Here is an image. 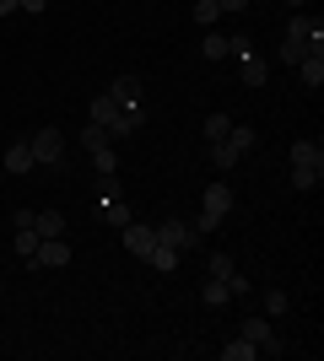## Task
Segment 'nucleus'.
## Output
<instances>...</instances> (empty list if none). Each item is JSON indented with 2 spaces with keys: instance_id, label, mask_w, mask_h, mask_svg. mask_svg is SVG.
<instances>
[{
  "instance_id": "32",
  "label": "nucleus",
  "mask_w": 324,
  "mask_h": 361,
  "mask_svg": "<svg viewBox=\"0 0 324 361\" xmlns=\"http://www.w3.org/2000/svg\"><path fill=\"white\" fill-rule=\"evenodd\" d=\"M254 0H216V11H227V16H238V11H248Z\"/></svg>"
},
{
  "instance_id": "23",
  "label": "nucleus",
  "mask_w": 324,
  "mask_h": 361,
  "mask_svg": "<svg viewBox=\"0 0 324 361\" xmlns=\"http://www.w3.org/2000/svg\"><path fill=\"white\" fill-rule=\"evenodd\" d=\"M97 221H108V226H124V221H130V211H124L119 200H103V205H97Z\"/></svg>"
},
{
  "instance_id": "6",
  "label": "nucleus",
  "mask_w": 324,
  "mask_h": 361,
  "mask_svg": "<svg viewBox=\"0 0 324 361\" xmlns=\"http://www.w3.org/2000/svg\"><path fill=\"white\" fill-rule=\"evenodd\" d=\"M200 211H205V216H216V221H227V211H232V189H227V178L205 183V195H200Z\"/></svg>"
},
{
  "instance_id": "12",
  "label": "nucleus",
  "mask_w": 324,
  "mask_h": 361,
  "mask_svg": "<svg viewBox=\"0 0 324 361\" xmlns=\"http://www.w3.org/2000/svg\"><path fill=\"white\" fill-rule=\"evenodd\" d=\"M297 75H303V87H324V54L308 49L303 60H297Z\"/></svg>"
},
{
  "instance_id": "10",
  "label": "nucleus",
  "mask_w": 324,
  "mask_h": 361,
  "mask_svg": "<svg viewBox=\"0 0 324 361\" xmlns=\"http://www.w3.org/2000/svg\"><path fill=\"white\" fill-rule=\"evenodd\" d=\"M292 167H313V173H324V146H319V140H292Z\"/></svg>"
},
{
  "instance_id": "11",
  "label": "nucleus",
  "mask_w": 324,
  "mask_h": 361,
  "mask_svg": "<svg viewBox=\"0 0 324 361\" xmlns=\"http://www.w3.org/2000/svg\"><path fill=\"white\" fill-rule=\"evenodd\" d=\"M32 146L28 140H11V146H6V173H32Z\"/></svg>"
},
{
  "instance_id": "7",
  "label": "nucleus",
  "mask_w": 324,
  "mask_h": 361,
  "mask_svg": "<svg viewBox=\"0 0 324 361\" xmlns=\"http://www.w3.org/2000/svg\"><path fill=\"white\" fill-rule=\"evenodd\" d=\"M108 97L119 108H146V97H140V75H114L108 81Z\"/></svg>"
},
{
  "instance_id": "36",
  "label": "nucleus",
  "mask_w": 324,
  "mask_h": 361,
  "mask_svg": "<svg viewBox=\"0 0 324 361\" xmlns=\"http://www.w3.org/2000/svg\"><path fill=\"white\" fill-rule=\"evenodd\" d=\"M287 6H292V11H303V0H287Z\"/></svg>"
},
{
  "instance_id": "34",
  "label": "nucleus",
  "mask_w": 324,
  "mask_h": 361,
  "mask_svg": "<svg viewBox=\"0 0 324 361\" xmlns=\"http://www.w3.org/2000/svg\"><path fill=\"white\" fill-rule=\"evenodd\" d=\"M44 6H49V0H16V11H28V16H38Z\"/></svg>"
},
{
  "instance_id": "24",
  "label": "nucleus",
  "mask_w": 324,
  "mask_h": 361,
  "mask_svg": "<svg viewBox=\"0 0 324 361\" xmlns=\"http://www.w3.org/2000/svg\"><path fill=\"white\" fill-rule=\"evenodd\" d=\"M81 146H87V151H103V146H114V140H108L103 124H87V130H81Z\"/></svg>"
},
{
  "instance_id": "27",
  "label": "nucleus",
  "mask_w": 324,
  "mask_h": 361,
  "mask_svg": "<svg viewBox=\"0 0 324 361\" xmlns=\"http://www.w3.org/2000/svg\"><path fill=\"white\" fill-rule=\"evenodd\" d=\"M92 167H97V173H103V178H108V173H119V157H114V146L92 151Z\"/></svg>"
},
{
  "instance_id": "20",
  "label": "nucleus",
  "mask_w": 324,
  "mask_h": 361,
  "mask_svg": "<svg viewBox=\"0 0 324 361\" xmlns=\"http://www.w3.org/2000/svg\"><path fill=\"white\" fill-rule=\"evenodd\" d=\"M227 130H232V119H227V114H205V124H200L205 146H211V140H227Z\"/></svg>"
},
{
  "instance_id": "13",
  "label": "nucleus",
  "mask_w": 324,
  "mask_h": 361,
  "mask_svg": "<svg viewBox=\"0 0 324 361\" xmlns=\"http://www.w3.org/2000/svg\"><path fill=\"white\" fill-rule=\"evenodd\" d=\"M227 146L238 151V157H248V151L260 146V130H248V124H232V130H227Z\"/></svg>"
},
{
  "instance_id": "14",
  "label": "nucleus",
  "mask_w": 324,
  "mask_h": 361,
  "mask_svg": "<svg viewBox=\"0 0 324 361\" xmlns=\"http://www.w3.org/2000/svg\"><path fill=\"white\" fill-rule=\"evenodd\" d=\"M32 232H38V238H65V216L60 211H38L32 216Z\"/></svg>"
},
{
  "instance_id": "4",
  "label": "nucleus",
  "mask_w": 324,
  "mask_h": 361,
  "mask_svg": "<svg viewBox=\"0 0 324 361\" xmlns=\"http://www.w3.org/2000/svg\"><path fill=\"white\" fill-rule=\"evenodd\" d=\"M65 264H71V243H65V238H44V243H38L32 270H65Z\"/></svg>"
},
{
  "instance_id": "17",
  "label": "nucleus",
  "mask_w": 324,
  "mask_h": 361,
  "mask_svg": "<svg viewBox=\"0 0 324 361\" xmlns=\"http://www.w3.org/2000/svg\"><path fill=\"white\" fill-rule=\"evenodd\" d=\"M238 75H244V87H260L265 75H270V65H265L260 54H248V60H238Z\"/></svg>"
},
{
  "instance_id": "29",
  "label": "nucleus",
  "mask_w": 324,
  "mask_h": 361,
  "mask_svg": "<svg viewBox=\"0 0 324 361\" xmlns=\"http://www.w3.org/2000/svg\"><path fill=\"white\" fill-rule=\"evenodd\" d=\"M287 307H292V297H287V291H270V297H265V318H281Z\"/></svg>"
},
{
  "instance_id": "25",
  "label": "nucleus",
  "mask_w": 324,
  "mask_h": 361,
  "mask_svg": "<svg viewBox=\"0 0 324 361\" xmlns=\"http://www.w3.org/2000/svg\"><path fill=\"white\" fill-rule=\"evenodd\" d=\"M319 183H324V173H313V167H292V189L308 195V189H319Z\"/></svg>"
},
{
  "instance_id": "19",
  "label": "nucleus",
  "mask_w": 324,
  "mask_h": 361,
  "mask_svg": "<svg viewBox=\"0 0 324 361\" xmlns=\"http://www.w3.org/2000/svg\"><path fill=\"white\" fill-rule=\"evenodd\" d=\"M38 232H32V226H16V259H22V264H32V254H38Z\"/></svg>"
},
{
  "instance_id": "21",
  "label": "nucleus",
  "mask_w": 324,
  "mask_h": 361,
  "mask_svg": "<svg viewBox=\"0 0 324 361\" xmlns=\"http://www.w3.org/2000/svg\"><path fill=\"white\" fill-rule=\"evenodd\" d=\"M254 356H260V350H254V345H248V340H244V334H232V340H227V345H222V361H254Z\"/></svg>"
},
{
  "instance_id": "30",
  "label": "nucleus",
  "mask_w": 324,
  "mask_h": 361,
  "mask_svg": "<svg viewBox=\"0 0 324 361\" xmlns=\"http://www.w3.org/2000/svg\"><path fill=\"white\" fill-rule=\"evenodd\" d=\"M216 16H222V11H216V0H195V22H200V27H211Z\"/></svg>"
},
{
  "instance_id": "28",
  "label": "nucleus",
  "mask_w": 324,
  "mask_h": 361,
  "mask_svg": "<svg viewBox=\"0 0 324 361\" xmlns=\"http://www.w3.org/2000/svg\"><path fill=\"white\" fill-rule=\"evenodd\" d=\"M303 54H308V49H303V44H292V38H281V49H276V60H281V65H297Z\"/></svg>"
},
{
  "instance_id": "16",
  "label": "nucleus",
  "mask_w": 324,
  "mask_h": 361,
  "mask_svg": "<svg viewBox=\"0 0 324 361\" xmlns=\"http://www.w3.org/2000/svg\"><path fill=\"white\" fill-rule=\"evenodd\" d=\"M238 162H244V157H238L227 140H211V167H216V173H232Z\"/></svg>"
},
{
  "instance_id": "5",
  "label": "nucleus",
  "mask_w": 324,
  "mask_h": 361,
  "mask_svg": "<svg viewBox=\"0 0 324 361\" xmlns=\"http://www.w3.org/2000/svg\"><path fill=\"white\" fill-rule=\"evenodd\" d=\"M287 38H292V44H324V22L319 16H308V11H292V22H287Z\"/></svg>"
},
{
  "instance_id": "1",
  "label": "nucleus",
  "mask_w": 324,
  "mask_h": 361,
  "mask_svg": "<svg viewBox=\"0 0 324 361\" xmlns=\"http://www.w3.org/2000/svg\"><path fill=\"white\" fill-rule=\"evenodd\" d=\"M238 334H244V340L260 350V356H281V350H287V345L276 340V329H270V318H265V313H248L244 324H238Z\"/></svg>"
},
{
  "instance_id": "15",
  "label": "nucleus",
  "mask_w": 324,
  "mask_h": 361,
  "mask_svg": "<svg viewBox=\"0 0 324 361\" xmlns=\"http://www.w3.org/2000/svg\"><path fill=\"white\" fill-rule=\"evenodd\" d=\"M200 302H205V307H227V302H232L227 281H216V275H205V286H200Z\"/></svg>"
},
{
  "instance_id": "26",
  "label": "nucleus",
  "mask_w": 324,
  "mask_h": 361,
  "mask_svg": "<svg viewBox=\"0 0 324 361\" xmlns=\"http://www.w3.org/2000/svg\"><path fill=\"white\" fill-rule=\"evenodd\" d=\"M232 270H238V264H232L227 254H211V259H205V275H216V281H227Z\"/></svg>"
},
{
  "instance_id": "33",
  "label": "nucleus",
  "mask_w": 324,
  "mask_h": 361,
  "mask_svg": "<svg viewBox=\"0 0 324 361\" xmlns=\"http://www.w3.org/2000/svg\"><path fill=\"white\" fill-rule=\"evenodd\" d=\"M216 226H222V221H216V216H205V211L195 216V232H200V238H205V232H216Z\"/></svg>"
},
{
  "instance_id": "22",
  "label": "nucleus",
  "mask_w": 324,
  "mask_h": 361,
  "mask_svg": "<svg viewBox=\"0 0 324 361\" xmlns=\"http://www.w3.org/2000/svg\"><path fill=\"white\" fill-rule=\"evenodd\" d=\"M200 54H205V60H227V32H205Z\"/></svg>"
},
{
  "instance_id": "2",
  "label": "nucleus",
  "mask_w": 324,
  "mask_h": 361,
  "mask_svg": "<svg viewBox=\"0 0 324 361\" xmlns=\"http://www.w3.org/2000/svg\"><path fill=\"white\" fill-rule=\"evenodd\" d=\"M28 146H32V162L38 167H60L65 162V135L60 130H32Z\"/></svg>"
},
{
  "instance_id": "18",
  "label": "nucleus",
  "mask_w": 324,
  "mask_h": 361,
  "mask_svg": "<svg viewBox=\"0 0 324 361\" xmlns=\"http://www.w3.org/2000/svg\"><path fill=\"white\" fill-rule=\"evenodd\" d=\"M114 114H119V103H114L108 92H97L92 103H87V119H92V124H108V119H114Z\"/></svg>"
},
{
  "instance_id": "31",
  "label": "nucleus",
  "mask_w": 324,
  "mask_h": 361,
  "mask_svg": "<svg viewBox=\"0 0 324 361\" xmlns=\"http://www.w3.org/2000/svg\"><path fill=\"white\" fill-rule=\"evenodd\" d=\"M227 54H232V60H248L254 49H248V38H227Z\"/></svg>"
},
{
  "instance_id": "35",
  "label": "nucleus",
  "mask_w": 324,
  "mask_h": 361,
  "mask_svg": "<svg viewBox=\"0 0 324 361\" xmlns=\"http://www.w3.org/2000/svg\"><path fill=\"white\" fill-rule=\"evenodd\" d=\"M16 11V0H0V16H11Z\"/></svg>"
},
{
  "instance_id": "3",
  "label": "nucleus",
  "mask_w": 324,
  "mask_h": 361,
  "mask_svg": "<svg viewBox=\"0 0 324 361\" xmlns=\"http://www.w3.org/2000/svg\"><path fill=\"white\" fill-rule=\"evenodd\" d=\"M157 243H173L179 254H189V248L200 243V232H195V221H184V216H162V221H157Z\"/></svg>"
},
{
  "instance_id": "9",
  "label": "nucleus",
  "mask_w": 324,
  "mask_h": 361,
  "mask_svg": "<svg viewBox=\"0 0 324 361\" xmlns=\"http://www.w3.org/2000/svg\"><path fill=\"white\" fill-rule=\"evenodd\" d=\"M146 264H152L157 275H173L179 264H184V254H179L173 243H152V248H146Z\"/></svg>"
},
{
  "instance_id": "8",
  "label": "nucleus",
  "mask_w": 324,
  "mask_h": 361,
  "mask_svg": "<svg viewBox=\"0 0 324 361\" xmlns=\"http://www.w3.org/2000/svg\"><path fill=\"white\" fill-rule=\"evenodd\" d=\"M119 232H124V248H130V254H140V259H146V248L157 243V226H152V221H124Z\"/></svg>"
}]
</instances>
